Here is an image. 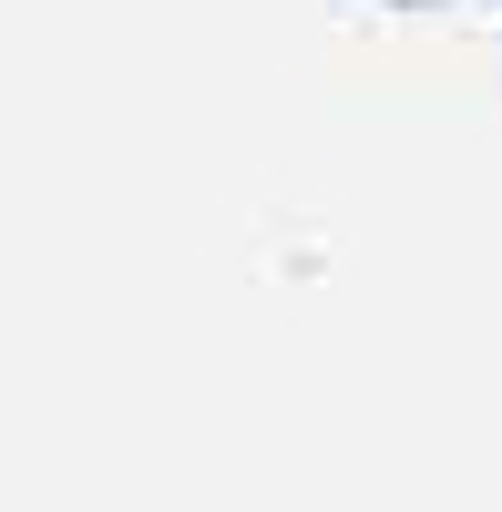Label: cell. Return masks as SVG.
Wrapping results in <instances>:
<instances>
[]
</instances>
